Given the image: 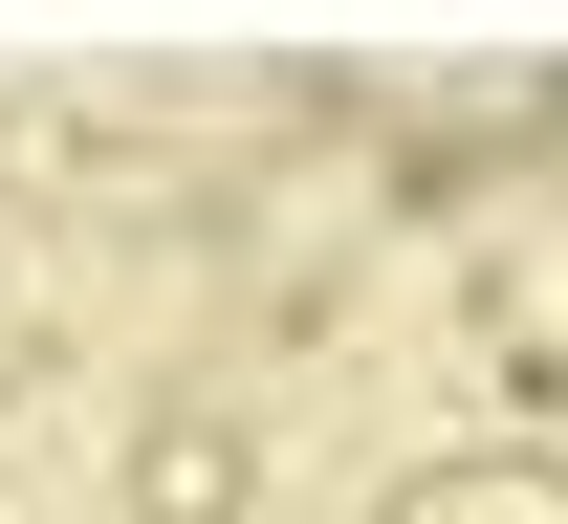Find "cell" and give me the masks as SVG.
<instances>
[{
	"label": "cell",
	"mask_w": 568,
	"mask_h": 524,
	"mask_svg": "<svg viewBox=\"0 0 568 524\" xmlns=\"http://www.w3.org/2000/svg\"><path fill=\"white\" fill-rule=\"evenodd\" d=\"M153 524H241V438H219V415H175V438H153V481H132Z\"/></svg>",
	"instance_id": "obj_1"
},
{
	"label": "cell",
	"mask_w": 568,
	"mask_h": 524,
	"mask_svg": "<svg viewBox=\"0 0 568 524\" xmlns=\"http://www.w3.org/2000/svg\"><path fill=\"white\" fill-rule=\"evenodd\" d=\"M394 524H568V481H547V459H481V481H416Z\"/></svg>",
	"instance_id": "obj_2"
}]
</instances>
